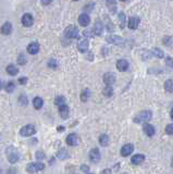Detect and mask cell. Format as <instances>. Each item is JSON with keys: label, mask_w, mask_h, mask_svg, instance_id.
Returning a JSON list of instances; mask_svg holds the SVG:
<instances>
[{"label": "cell", "mask_w": 173, "mask_h": 174, "mask_svg": "<svg viewBox=\"0 0 173 174\" xmlns=\"http://www.w3.org/2000/svg\"><path fill=\"white\" fill-rule=\"evenodd\" d=\"M6 153H7V158H8V160H9L10 163H17V162L20 160L19 150H17L15 147L9 146L8 148H7Z\"/></svg>", "instance_id": "6da1fadb"}, {"label": "cell", "mask_w": 173, "mask_h": 174, "mask_svg": "<svg viewBox=\"0 0 173 174\" xmlns=\"http://www.w3.org/2000/svg\"><path fill=\"white\" fill-rule=\"evenodd\" d=\"M152 118V112L150 110H144V111L139 112L136 116L134 118V122L137 123V124H141V123H144L145 124L146 122L150 120Z\"/></svg>", "instance_id": "7a4b0ae2"}, {"label": "cell", "mask_w": 173, "mask_h": 174, "mask_svg": "<svg viewBox=\"0 0 173 174\" xmlns=\"http://www.w3.org/2000/svg\"><path fill=\"white\" fill-rule=\"evenodd\" d=\"M64 35H65L66 38H79V28L74 25H70L65 28V32H64Z\"/></svg>", "instance_id": "3957f363"}, {"label": "cell", "mask_w": 173, "mask_h": 174, "mask_svg": "<svg viewBox=\"0 0 173 174\" xmlns=\"http://www.w3.org/2000/svg\"><path fill=\"white\" fill-rule=\"evenodd\" d=\"M36 133V129H35L34 125L28 124L23 126L21 129H20V135L23 136V137H28V136H32Z\"/></svg>", "instance_id": "277c9868"}, {"label": "cell", "mask_w": 173, "mask_h": 174, "mask_svg": "<svg viewBox=\"0 0 173 174\" xmlns=\"http://www.w3.org/2000/svg\"><path fill=\"white\" fill-rule=\"evenodd\" d=\"M45 169V164L41 163V162H35V163H30L26 168L27 172L30 173H35L38 172V171H41Z\"/></svg>", "instance_id": "5b68a950"}, {"label": "cell", "mask_w": 173, "mask_h": 174, "mask_svg": "<svg viewBox=\"0 0 173 174\" xmlns=\"http://www.w3.org/2000/svg\"><path fill=\"white\" fill-rule=\"evenodd\" d=\"M107 41L110 44H114V45H118V46H122L124 44V39L122 38L121 36H118V35H112V36H108L107 38Z\"/></svg>", "instance_id": "8992f818"}, {"label": "cell", "mask_w": 173, "mask_h": 174, "mask_svg": "<svg viewBox=\"0 0 173 174\" xmlns=\"http://www.w3.org/2000/svg\"><path fill=\"white\" fill-rule=\"evenodd\" d=\"M100 159H101L100 153H99V150L97 148H94V149H92V150L89 151V160L92 162L97 163V162L100 161Z\"/></svg>", "instance_id": "52a82bcc"}, {"label": "cell", "mask_w": 173, "mask_h": 174, "mask_svg": "<svg viewBox=\"0 0 173 174\" xmlns=\"http://www.w3.org/2000/svg\"><path fill=\"white\" fill-rule=\"evenodd\" d=\"M139 23H141V19L137 16H131L130 19H128V23H127V26L130 30H136L137 27H138Z\"/></svg>", "instance_id": "ba28073f"}, {"label": "cell", "mask_w": 173, "mask_h": 174, "mask_svg": "<svg viewBox=\"0 0 173 174\" xmlns=\"http://www.w3.org/2000/svg\"><path fill=\"white\" fill-rule=\"evenodd\" d=\"M34 23V19L30 13H25V14L22 16V24H23L25 27H30Z\"/></svg>", "instance_id": "9c48e42d"}, {"label": "cell", "mask_w": 173, "mask_h": 174, "mask_svg": "<svg viewBox=\"0 0 173 174\" xmlns=\"http://www.w3.org/2000/svg\"><path fill=\"white\" fill-rule=\"evenodd\" d=\"M134 150V146L132 144H125L123 147L121 148V156L122 157H127Z\"/></svg>", "instance_id": "30bf717a"}, {"label": "cell", "mask_w": 173, "mask_h": 174, "mask_svg": "<svg viewBox=\"0 0 173 174\" xmlns=\"http://www.w3.org/2000/svg\"><path fill=\"white\" fill-rule=\"evenodd\" d=\"M65 142H66V144L70 145V146H76V145L79 144V136H77L76 134L72 133V134H70L68 137H66Z\"/></svg>", "instance_id": "8fae6325"}, {"label": "cell", "mask_w": 173, "mask_h": 174, "mask_svg": "<svg viewBox=\"0 0 173 174\" xmlns=\"http://www.w3.org/2000/svg\"><path fill=\"white\" fill-rule=\"evenodd\" d=\"M115 82V76L113 73L111 72H107V73L103 75V83L108 86H111L112 84Z\"/></svg>", "instance_id": "7c38bea8"}, {"label": "cell", "mask_w": 173, "mask_h": 174, "mask_svg": "<svg viewBox=\"0 0 173 174\" xmlns=\"http://www.w3.org/2000/svg\"><path fill=\"white\" fill-rule=\"evenodd\" d=\"M117 69L121 72H125L128 69V61L125 59H120L117 62Z\"/></svg>", "instance_id": "4fadbf2b"}, {"label": "cell", "mask_w": 173, "mask_h": 174, "mask_svg": "<svg viewBox=\"0 0 173 174\" xmlns=\"http://www.w3.org/2000/svg\"><path fill=\"white\" fill-rule=\"evenodd\" d=\"M59 113L63 120H66L69 118V114H70V109L66 105H62L59 107Z\"/></svg>", "instance_id": "5bb4252c"}, {"label": "cell", "mask_w": 173, "mask_h": 174, "mask_svg": "<svg viewBox=\"0 0 173 174\" xmlns=\"http://www.w3.org/2000/svg\"><path fill=\"white\" fill-rule=\"evenodd\" d=\"M88 46H89L88 40L86 38H83L79 41V44H77V49H79L81 52H86L88 49Z\"/></svg>", "instance_id": "9a60e30c"}, {"label": "cell", "mask_w": 173, "mask_h": 174, "mask_svg": "<svg viewBox=\"0 0 173 174\" xmlns=\"http://www.w3.org/2000/svg\"><path fill=\"white\" fill-rule=\"evenodd\" d=\"M79 25H82V26H87L88 24L90 23L89 15L86 14V13H83V14H81L79 16Z\"/></svg>", "instance_id": "2e32d148"}, {"label": "cell", "mask_w": 173, "mask_h": 174, "mask_svg": "<svg viewBox=\"0 0 173 174\" xmlns=\"http://www.w3.org/2000/svg\"><path fill=\"white\" fill-rule=\"evenodd\" d=\"M39 51V44L38 43H31L27 46V52L30 54H36Z\"/></svg>", "instance_id": "e0dca14e"}, {"label": "cell", "mask_w": 173, "mask_h": 174, "mask_svg": "<svg viewBox=\"0 0 173 174\" xmlns=\"http://www.w3.org/2000/svg\"><path fill=\"white\" fill-rule=\"evenodd\" d=\"M143 131L147 136H154L155 135V127L152 126L151 124L145 123V124H144V126H143Z\"/></svg>", "instance_id": "ac0fdd59"}, {"label": "cell", "mask_w": 173, "mask_h": 174, "mask_svg": "<svg viewBox=\"0 0 173 174\" xmlns=\"http://www.w3.org/2000/svg\"><path fill=\"white\" fill-rule=\"evenodd\" d=\"M103 23H101L100 21H96V23H95V26H94V33L97 35V36H100L101 34H103Z\"/></svg>", "instance_id": "d6986e66"}, {"label": "cell", "mask_w": 173, "mask_h": 174, "mask_svg": "<svg viewBox=\"0 0 173 174\" xmlns=\"http://www.w3.org/2000/svg\"><path fill=\"white\" fill-rule=\"evenodd\" d=\"M12 32V25H11L10 22H6L3 25L1 26V33L3 35H9Z\"/></svg>", "instance_id": "ffe728a7"}, {"label": "cell", "mask_w": 173, "mask_h": 174, "mask_svg": "<svg viewBox=\"0 0 173 174\" xmlns=\"http://www.w3.org/2000/svg\"><path fill=\"white\" fill-rule=\"evenodd\" d=\"M106 4H107V8L109 9L110 12H117V0H106Z\"/></svg>", "instance_id": "44dd1931"}, {"label": "cell", "mask_w": 173, "mask_h": 174, "mask_svg": "<svg viewBox=\"0 0 173 174\" xmlns=\"http://www.w3.org/2000/svg\"><path fill=\"white\" fill-rule=\"evenodd\" d=\"M118 21H119V26L121 28H124L126 25V15L123 12H120L118 15Z\"/></svg>", "instance_id": "7402d4cb"}, {"label": "cell", "mask_w": 173, "mask_h": 174, "mask_svg": "<svg viewBox=\"0 0 173 174\" xmlns=\"http://www.w3.org/2000/svg\"><path fill=\"white\" fill-rule=\"evenodd\" d=\"M109 143H110V139L107 134H101V135L99 136V144H100L101 146H103V147L108 146Z\"/></svg>", "instance_id": "603a6c76"}, {"label": "cell", "mask_w": 173, "mask_h": 174, "mask_svg": "<svg viewBox=\"0 0 173 174\" xmlns=\"http://www.w3.org/2000/svg\"><path fill=\"white\" fill-rule=\"evenodd\" d=\"M57 157L59 158L60 160H65V159H68V158L70 157V155H69V151L66 150L65 148H62V149H60V150L58 151Z\"/></svg>", "instance_id": "cb8c5ba5"}, {"label": "cell", "mask_w": 173, "mask_h": 174, "mask_svg": "<svg viewBox=\"0 0 173 174\" xmlns=\"http://www.w3.org/2000/svg\"><path fill=\"white\" fill-rule=\"evenodd\" d=\"M144 160H145V156L143 155H135L132 157V159H131V162H132L133 164H141L142 162H144Z\"/></svg>", "instance_id": "d4e9b609"}, {"label": "cell", "mask_w": 173, "mask_h": 174, "mask_svg": "<svg viewBox=\"0 0 173 174\" xmlns=\"http://www.w3.org/2000/svg\"><path fill=\"white\" fill-rule=\"evenodd\" d=\"M44 105V101L43 99L41 98V97H35L34 100H33V106H34V108L36 110H39L41 107H43Z\"/></svg>", "instance_id": "484cf974"}, {"label": "cell", "mask_w": 173, "mask_h": 174, "mask_svg": "<svg viewBox=\"0 0 173 174\" xmlns=\"http://www.w3.org/2000/svg\"><path fill=\"white\" fill-rule=\"evenodd\" d=\"M7 72H8V74H10L11 76H14L17 75V73H19V69H17V67H14L13 64H10L7 67Z\"/></svg>", "instance_id": "4316f807"}, {"label": "cell", "mask_w": 173, "mask_h": 174, "mask_svg": "<svg viewBox=\"0 0 173 174\" xmlns=\"http://www.w3.org/2000/svg\"><path fill=\"white\" fill-rule=\"evenodd\" d=\"M165 89H166V92H173V80H168L167 82L165 83Z\"/></svg>", "instance_id": "83f0119b"}, {"label": "cell", "mask_w": 173, "mask_h": 174, "mask_svg": "<svg viewBox=\"0 0 173 174\" xmlns=\"http://www.w3.org/2000/svg\"><path fill=\"white\" fill-rule=\"evenodd\" d=\"M103 94L105 95L106 97H111L112 95H113V89H112L111 86H108V85H107V86L103 88Z\"/></svg>", "instance_id": "f1b7e54d"}, {"label": "cell", "mask_w": 173, "mask_h": 174, "mask_svg": "<svg viewBox=\"0 0 173 174\" xmlns=\"http://www.w3.org/2000/svg\"><path fill=\"white\" fill-rule=\"evenodd\" d=\"M88 98H89V90L84 89L81 94V100L83 101V102H86V101L88 100Z\"/></svg>", "instance_id": "f546056e"}, {"label": "cell", "mask_w": 173, "mask_h": 174, "mask_svg": "<svg viewBox=\"0 0 173 174\" xmlns=\"http://www.w3.org/2000/svg\"><path fill=\"white\" fill-rule=\"evenodd\" d=\"M152 54H154L155 57H157V58H163V57H165L163 51L161 49H159V48H155V49L152 50Z\"/></svg>", "instance_id": "4dcf8cb0"}, {"label": "cell", "mask_w": 173, "mask_h": 174, "mask_svg": "<svg viewBox=\"0 0 173 174\" xmlns=\"http://www.w3.org/2000/svg\"><path fill=\"white\" fill-rule=\"evenodd\" d=\"M64 102H65V98H64L63 96H58L56 99H55V103H56L57 106H62L64 105Z\"/></svg>", "instance_id": "1f68e13d"}, {"label": "cell", "mask_w": 173, "mask_h": 174, "mask_svg": "<svg viewBox=\"0 0 173 174\" xmlns=\"http://www.w3.org/2000/svg\"><path fill=\"white\" fill-rule=\"evenodd\" d=\"M163 44L169 46V47H173V37H171V36L165 37V39H163Z\"/></svg>", "instance_id": "d6a6232c"}, {"label": "cell", "mask_w": 173, "mask_h": 174, "mask_svg": "<svg viewBox=\"0 0 173 174\" xmlns=\"http://www.w3.org/2000/svg\"><path fill=\"white\" fill-rule=\"evenodd\" d=\"M106 22H107V24H106V28H108V31H109V32H112L114 27H113V25L111 24V22H110L109 16H106Z\"/></svg>", "instance_id": "836d02e7"}, {"label": "cell", "mask_w": 173, "mask_h": 174, "mask_svg": "<svg viewBox=\"0 0 173 174\" xmlns=\"http://www.w3.org/2000/svg\"><path fill=\"white\" fill-rule=\"evenodd\" d=\"M14 88H15L14 83H13V82H9L8 84H7V86H6V90L8 92H12L13 90H14Z\"/></svg>", "instance_id": "e575fe53"}, {"label": "cell", "mask_w": 173, "mask_h": 174, "mask_svg": "<svg viewBox=\"0 0 173 174\" xmlns=\"http://www.w3.org/2000/svg\"><path fill=\"white\" fill-rule=\"evenodd\" d=\"M17 63L19 64H21V65H24L26 63V58H25V56L24 54H20L19 56V58H17Z\"/></svg>", "instance_id": "d590c367"}, {"label": "cell", "mask_w": 173, "mask_h": 174, "mask_svg": "<svg viewBox=\"0 0 173 174\" xmlns=\"http://www.w3.org/2000/svg\"><path fill=\"white\" fill-rule=\"evenodd\" d=\"M166 133H167L168 135H173V123L167 125V127H166Z\"/></svg>", "instance_id": "8d00e7d4"}, {"label": "cell", "mask_w": 173, "mask_h": 174, "mask_svg": "<svg viewBox=\"0 0 173 174\" xmlns=\"http://www.w3.org/2000/svg\"><path fill=\"white\" fill-rule=\"evenodd\" d=\"M48 67L52 68V69H56V68L58 67V61L55 60V59H51V60H49V62H48Z\"/></svg>", "instance_id": "74e56055"}, {"label": "cell", "mask_w": 173, "mask_h": 174, "mask_svg": "<svg viewBox=\"0 0 173 174\" xmlns=\"http://www.w3.org/2000/svg\"><path fill=\"white\" fill-rule=\"evenodd\" d=\"M19 101H20V103H21L22 106L27 105V98H26V96H24V95H21V96H20Z\"/></svg>", "instance_id": "f35d334b"}, {"label": "cell", "mask_w": 173, "mask_h": 174, "mask_svg": "<svg viewBox=\"0 0 173 174\" xmlns=\"http://www.w3.org/2000/svg\"><path fill=\"white\" fill-rule=\"evenodd\" d=\"M94 34H95L94 31H92V30H85L83 32V35L85 37H93L94 36Z\"/></svg>", "instance_id": "ab89813d"}, {"label": "cell", "mask_w": 173, "mask_h": 174, "mask_svg": "<svg viewBox=\"0 0 173 174\" xmlns=\"http://www.w3.org/2000/svg\"><path fill=\"white\" fill-rule=\"evenodd\" d=\"M166 63H167L168 67H170L171 69H173V59L172 58L167 57V58H166Z\"/></svg>", "instance_id": "60d3db41"}, {"label": "cell", "mask_w": 173, "mask_h": 174, "mask_svg": "<svg viewBox=\"0 0 173 174\" xmlns=\"http://www.w3.org/2000/svg\"><path fill=\"white\" fill-rule=\"evenodd\" d=\"M44 158H45V155H44L43 151H37V153H36V159L43 160Z\"/></svg>", "instance_id": "b9f144b4"}, {"label": "cell", "mask_w": 173, "mask_h": 174, "mask_svg": "<svg viewBox=\"0 0 173 174\" xmlns=\"http://www.w3.org/2000/svg\"><path fill=\"white\" fill-rule=\"evenodd\" d=\"M81 171H83L84 173H89V167L83 164V166H81Z\"/></svg>", "instance_id": "7bdbcfd3"}, {"label": "cell", "mask_w": 173, "mask_h": 174, "mask_svg": "<svg viewBox=\"0 0 173 174\" xmlns=\"http://www.w3.org/2000/svg\"><path fill=\"white\" fill-rule=\"evenodd\" d=\"M19 83H20L21 85L26 84V83H27V78H19Z\"/></svg>", "instance_id": "ee69618b"}, {"label": "cell", "mask_w": 173, "mask_h": 174, "mask_svg": "<svg viewBox=\"0 0 173 174\" xmlns=\"http://www.w3.org/2000/svg\"><path fill=\"white\" fill-rule=\"evenodd\" d=\"M52 0H41V3L44 4V6H48V4L51 3Z\"/></svg>", "instance_id": "f6af8a7d"}, {"label": "cell", "mask_w": 173, "mask_h": 174, "mask_svg": "<svg viewBox=\"0 0 173 174\" xmlns=\"http://www.w3.org/2000/svg\"><path fill=\"white\" fill-rule=\"evenodd\" d=\"M7 174H17V170L13 169V168H11V169H9V171H8V173Z\"/></svg>", "instance_id": "bcb514c9"}, {"label": "cell", "mask_w": 173, "mask_h": 174, "mask_svg": "<svg viewBox=\"0 0 173 174\" xmlns=\"http://www.w3.org/2000/svg\"><path fill=\"white\" fill-rule=\"evenodd\" d=\"M101 174H111V170H109V169H107V170H103Z\"/></svg>", "instance_id": "7dc6e473"}, {"label": "cell", "mask_w": 173, "mask_h": 174, "mask_svg": "<svg viewBox=\"0 0 173 174\" xmlns=\"http://www.w3.org/2000/svg\"><path fill=\"white\" fill-rule=\"evenodd\" d=\"M58 132H63L64 131V127L63 126H58Z\"/></svg>", "instance_id": "c3c4849f"}, {"label": "cell", "mask_w": 173, "mask_h": 174, "mask_svg": "<svg viewBox=\"0 0 173 174\" xmlns=\"http://www.w3.org/2000/svg\"><path fill=\"white\" fill-rule=\"evenodd\" d=\"M170 116H171V119L173 120V108L171 109V112H170Z\"/></svg>", "instance_id": "681fc988"}, {"label": "cell", "mask_w": 173, "mask_h": 174, "mask_svg": "<svg viewBox=\"0 0 173 174\" xmlns=\"http://www.w3.org/2000/svg\"><path fill=\"white\" fill-rule=\"evenodd\" d=\"M2 86H3V84H2V81L0 80V89H2Z\"/></svg>", "instance_id": "f907efd6"}, {"label": "cell", "mask_w": 173, "mask_h": 174, "mask_svg": "<svg viewBox=\"0 0 173 174\" xmlns=\"http://www.w3.org/2000/svg\"><path fill=\"white\" fill-rule=\"evenodd\" d=\"M87 174H94V173H87Z\"/></svg>", "instance_id": "816d5d0a"}, {"label": "cell", "mask_w": 173, "mask_h": 174, "mask_svg": "<svg viewBox=\"0 0 173 174\" xmlns=\"http://www.w3.org/2000/svg\"><path fill=\"white\" fill-rule=\"evenodd\" d=\"M122 1H125V0H122Z\"/></svg>", "instance_id": "f5cc1de1"}, {"label": "cell", "mask_w": 173, "mask_h": 174, "mask_svg": "<svg viewBox=\"0 0 173 174\" xmlns=\"http://www.w3.org/2000/svg\"><path fill=\"white\" fill-rule=\"evenodd\" d=\"M74 1H77V0H74Z\"/></svg>", "instance_id": "db71d44e"}, {"label": "cell", "mask_w": 173, "mask_h": 174, "mask_svg": "<svg viewBox=\"0 0 173 174\" xmlns=\"http://www.w3.org/2000/svg\"><path fill=\"white\" fill-rule=\"evenodd\" d=\"M123 174H126V173H123Z\"/></svg>", "instance_id": "11a10c76"}]
</instances>
